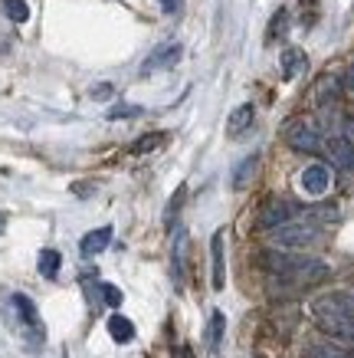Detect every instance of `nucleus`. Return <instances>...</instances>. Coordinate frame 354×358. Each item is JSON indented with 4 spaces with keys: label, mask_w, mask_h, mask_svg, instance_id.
<instances>
[{
    "label": "nucleus",
    "mask_w": 354,
    "mask_h": 358,
    "mask_svg": "<svg viewBox=\"0 0 354 358\" xmlns=\"http://www.w3.org/2000/svg\"><path fill=\"white\" fill-rule=\"evenodd\" d=\"M322 237V227L311 224V220H292V224H282V227L269 230V240H272V250H299L309 247Z\"/></svg>",
    "instance_id": "1"
},
{
    "label": "nucleus",
    "mask_w": 354,
    "mask_h": 358,
    "mask_svg": "<svg viewBox=\"0 0 354 358\" xmlns=\"http://www.w3.org/2000/svg\"><path fill=\"white\" fill-rule=\"evenodd\" d=\"M282 138H286V145L292 152H302V155L322 152V135H318V129L309 119H289L282 125Z\"/></svg>",
    "instance_id": "2"
},
{
    "label": "nucleus",
    "mask_w": 354,
    "mask_h": 358,
    "mask_svg": "<svg viewBox=\"0 0 354 358\" xmlns=\"http://www.w3.org/2000/svg\"><path fill=\"white\" fill-rule=\"evenodd\" d=\"M311 315L315 319H341V315H354V293L341 289V293H325L311 303Z\"/></svg>",
    "instance_id": "3"
},
{
    "label": "nucleus",
    "mask_w": 354,
    "mask_h": 358,
    "mask_svg": "<svg viewBox=\"0 0 354 358\" xmlns=\"http://www.w3.org/2000/svg\"><path fill=\"white\" fill-rule=\"evenodd\" d=\"M295 214H299V207L292 204V201H286V197H272V201L259 210V227L276 230V227H282V224H292Z\"/></svg>",
    "instance_id": "4"
},
{
    "label": "nucleus",
    "mask_w": 354,
    "mask_h": 358,
    "mask_svg": "<svg viewBox=\"0 0 354 358\" xmlns=\"http://www.w3.org/2000/svg\"><path fill=\"white\" fill-rule=\"evenodd\" d=\"M299 187L305 191L309 197H322L328 187H332V171H328V164H309L305 171L299 174Z\"/></svg>",
    "instance_id": "5"
},
{
    "label": "nucleus",
    "mask_w": 354,
    "mask_h": 358,
    "mask_svg": "<svg viewBox=\"0 0 354 358\" xmlns=\"http://www.w3.org/2000/svg\"><path fill=\"white\" fill-rule=\"evenodd\" d=\"M181 53H184L181 43H164V46H158V50H151V56L145 59L141 73H158V69H171V66L181 63Z\"/></svg>",
    "instance_id": "6"
},
{
    "label": "nucleus",
    "mask_w": 354,
    "mask_h": 358,
    "mask_svg": "<svg viewBox=\"0 0 354 358\" xmlns=\"http://www.w3.org/2000/svg\"><path fill=\"white\" fill-rule=\"evenodd\" d=\"M325 152L332 158L334 168H341V171H354V141L344 138V135H332V138L325 141Z\"/></svg>",
    "instance_id": "7"
},
{
    "label": "nucleus",
    "mask_w": 354,
    "mask_h": 358,
    "mask_svg": "<svg viewBox=\"0 0 354 358\" xmlns=\"http://www.w3.org/2000/svg\"><path fill=\"white\" fill-rule=\"evenodd\" d=\"M253 119H256V109L253 106H236L233 112H230V119H226V135L230 138H239L246 129H253Z\"/></svg>",
    "instance_id": "8"
},
{
    "label": "nucleus",
    "mask_w": 354,
    "mask_h": 358,
    "mask_svg": "<svg viewBox=\"0 0 354 358\" xmlns=\"http://www.w3.org/2000/svg\"><path fill=\"white\" fill-rule=\"evenodd\" d=\"M108 243H112V227L89 230L86 237L79 240V253H82V257H98V253H102Z\"/></svg>",
    "instance_id": "9"
},
{
    "label": "nucleus",
    "mask_w": 354,
    "mask_h": 358,
    "mask_svg": "<svg viewBox=\"0 0 354 358\" xmlns=\"http://www.w3.org/2000/svg\"><path fill=\"white\" fill-rule=\"evenodd\" d=\"M322 332H328L332 338L341 342H354V315H341V319H315Z\"/></svg>",
    "instance_id": "10"
},
{
    "label": "nucleus",
    "mask_w": 354,
    "mask_h": 358,
    "mask_svg": "<svg viewBox=\"0 0 354 358\" xmlns=\"http://www.w3.org/2000/svg\"><path fill=\"white\" fill-rule=\"evenodd\" d=\"M305 53H302L299 46H289V50H282V56H279V69H282V79L289 83V79H295L305 69Z\"/></svg>",
    "instance_id": "11"
},
{
    "label": "nucleus",
    "mask_w": 354,
    "mask_h": 358,
    "mask_svg": "<svg viewBox=\"0 0 354 358\" xmlns=\"http://www.w3.org/2000/svg\"><path fill=\"white\" fill-rule=\"evenodd\" d=\"M210 260H214V289H223V230H216L214 240H210Z\"/></svg>",
    "instance_id": "12"
},
{
    "label": "nucleus",
    "mask_w": 354,
    "mask_h": 358,
    "mask_svg": "<svg viewBox=\"0 0 354 358\" xmlns=\"http://www.w3.org/2000/svg\"><path fill=\"white\" fill-rule=\"evenodd\" d=\"M171 266H174V280L184 282V273H187V234H184V230H177V234H174Z\"/></svg>",
    "instance_id": "13"
},
{
    "label": "nucleus",
    "mask_w": 354,
    "mask_h": 358,
    "mask_svg": "<svg viewBox=\"0 0 354 358\" xmlns=\"http://www.w3.org/2000/svg\"><path fill=\"white\" fill-rule=\"evenodd\" d=\"M13 309H17V315L23 319V326L33 329V332H40V313H36V306L30 303V296L17 293L13 296Z\"/></svg>",
    "instance_id": "14"
},
{
    "label": "nucleus",
    "mask_w": 354,
    "mask_h": 358,
    "mask_svg": "<svg viewBox=\"0 0 354 358\" xmlns=\"http://www.w3.org/2000/svg\"><path fill=\"white\" fill-rule=\"evenodd\" d=\"M302 358H354V352L344 345H334V342H315L305 348Z\"/></svg>",
    "instance_id": "15"
},
{
    "label": "nucleus",
    "mask_w": 354,
    "mask_h": 358,
    "mask_svg": "<svg viewBox=\"0 0 354 358\" xmlns=\"http://www.w3.org/2000/svg\"><path fill=\"white\" fill-rule=\"evenodd\" d=\"M256 168H259V155H246L243 162L236 164V171H233V187L236 191L249 187V181L256 178Z\"/></svg>",
    "instance_id": "16"
},
{
    "label": "nucleus",
    "mask_w": 354,
    "mask_h": 358,
    "mask_svg": "<svg viewBox=\"0 0 354 358\" xmlns=\"http://www.w3.org/2000/svg\"><path fill=\"white\" fill-rule=\"evenodd\" d=\"M223 329H226V315L220 313V309H214V313H210V329H207V345H210V352H220V345H223Z\"/></svg>",
    "instance_id": "17"
},
{
    "label": "nucleus",
    "mask_w": 354,
    "mask_h": 358,
    "mask_svg": "<svg viewBox=\"0 0 354 358\" xmlns=\"http://www.w3.org/2000/svg\"><path fill=\"white\" fill-rule=\"evenodd\" d=\"M108 336L115 338V342H131L135 338V326H131V319H125L121 313H115L108 319Z\"/></svg>",
    "instance_id": "18"
},
{
    "label": "nucleus",
    "mask_w": 354,
    "mask_h": 358,
    "mask_svg": "<svg viewBox=\"0 0 354 358\" xmlns=\"http://www.w3.org/2000/svg\"><path fill=\"white\" fill-rule=\"evenodd\" d=\"M40 273H43L46 280H56L59 276V266H63V257H59V250H40V260H36Z\"/></svg>",
    "instance_id": "19"
},
{
    "label": "nucleus",
    "mask_w": 354,
    "mask_h": 358,
    "mask_svg": "<svg viewBox=\"0 0 354 358\" xmlns=\"http://www.w3.org/2000/svg\"><path fill=\"white\" fill-rule=\"evenodd\" d=\"M3 13H7L13 23H27L30 7H27V0H3Z\"/></svg>",
    "instance_id": "20"
},
{
    "label": "nucleus",
    "mask_w": 354,
    "mask_h": 358,
    "mask_svg": "<svg viewBox=\"0 0 354 358\" xmlns=\"http://www.w3.org/2000/svg\"><path fill=\"white\" fill-rule=\"evenodd\" d=\"M161 141H164V131H151V135H145V138H138L135 145H131V152L145 155V152H151V148H158Z\"/></svg>",
    "instance_id": "21"
},
{
    "label": "nucleus",
    "mask_w": 354,
    "mask_h": 358,
    "mask_svg": "<svg viewBox=\"0 0 354 358\" xmlns=\"http://www.w3.org/2000/svg\"><path fill=\"white\" fill-rule=\"evenodd\" d=\"M334 96H338V79L325 76L322 86H318V102H328V99H334Z\"/></svg>",
    "instance_id": "22"
},
{
    "label": "nucleus",
    "mask_w": 354,
    "mask_h": 358,
    "mask_svg": "<svg viewBox=\"0 0 354 358\" xmlns=\"http://www.w3.org/2000/svg\"><path fill=\"white\" fill-rule=\"evenodd\" d=\"M98 293H102V299H105L108 306H121V289L112 286V282H102V286H98Z\"/></svg>",
    "instance_id": "23"
},
{
    "label": "nucleus",
    "mask_w": 354,
    "mask_h": 358,
    "mask_svg": "<svg viewBox=\"0 0 354 358\" xmlns=\"http://www.w3.org/2000/svg\"><path fill=\"white\" fill-rule=\"evenodd\" d=\"M286 27H289V13H276V17H272V27H269V40L286 36Z\"/></svg>",
    "instance_id": "24"
},
{
    "label": "nucleus",
    "mask_w": 354,
    "mask_h": 358,
    "mask_svg": "<svg viewBox=\"0 0 354 358\" xmlns=\"http://www.w3.org/2000/svg\"><path fill=\"white\" fill-rule=\"evenodd\" d=\"M141 115V106H115V109H108V119H135Z\"/></svg>",
    "instance_id": "25"
},
{
    "label": "nucleus",
    "mask_w": 354,
    "mask_h": 358,
    "mask_svg": "<svg viewBox=\"0 0 354 358\" xmlns=\"http://www.w3.org/2000/svg\"><path fill=\"white\" fill-rule=\"evenodd\" d=\"M108 96H112V86H108V83H102V86L92 89V99H108Z\"/></svg>",
    "instance_id": "26"
},
{
    "label": "nucleus",
    "mask_w": 354,
    "mask_h": 358,
    "mask_svg": "<svg viewBox=\"0 0 354 358\" xmlns=\"http://www.w3.org/2000/svg\"><path fill=\"white\" fill-rule=\"evenodd\" d=\"M161 10L164 13H174V10H177V0H161Z\"/></svg>",
    "instance_id": "27"
},
{
    "label": "nucleus",
    "mask_w": 354,
    "mask_h": 358,
    "mask_svg": "<svg viewBox=\"0 0 354 358\" xmlns=\"http://www.w3.org/2000/svg\"><path fill=\"white\" fill-rule=\"evenodd\" d=\"M344 86H348V89H354V66H351V69H348V76H344Z\"/></svg>",
    "instance_id": "28"
},
{
    "label": "nucleus",
    "mask_w": 354,
    "mask_h": 358,
    "mask_svg": "<svg viewBox=\"0 0 354 358\" xmlns=\"http://www.w3.org/2000/svg\"><path fill=\"white\" fill-rule=\"evenodd\" d=\"M348 135H351V138H354V115H351V119H348Z\"/></svg>",
    "instance_id": "29"
},
{
    "label": "nucleus",
    "mask_w": 354,
    "mask_h": 358,
    "mask_svg": "<svg viewBox=\"0 0 354 358\" xmlns=\"http://www.w3.org/2000/svg\"><path fill=\"white\" fill-rule=\"evenodd\" d=\"M3 227H7V214H0V234H3Z\"/></svg>",
    "instance_id": "30"
}]
</instances>
